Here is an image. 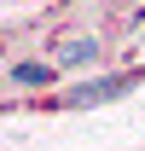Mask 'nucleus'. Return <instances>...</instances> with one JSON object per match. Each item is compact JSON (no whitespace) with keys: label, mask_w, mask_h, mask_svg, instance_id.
Wrapping results in <instances>:
<instances>
[{"label":"nucleus","mask_w":145,"mask_h":151,"mask_svg":"<svg viewBox=\"0 0 145 151\" xmlns=\"http://www.w3.org/2000/svg\"><path fill=\"white\" fill-rule=\"evenodd\" d=\"M93 58H99V41H87V35H75V41L58 47V64H70V70H81V64H93Z\"/></svg>","instance_id":"2"},{"label":"nucleus","mask_w":145,"mask_h":151,"mask_svg":"<svg viewBox=\"0 0 145 151\" xmlns=\"http://www.w3.org/2000/svg\"><path fill=\"white\" fill-rule=\"evenodd\" d=\"M12 81H18V87H41V81H47V64H18Z\"/></svg>","instance_id":"3"},{"label":"nucleus","mask_w":145,"mask_h":151,"mask_svg":"<svg viewBox=\"0 0 145 151\" xmlns=\"http://www.w3.org/2000/svg\"><path fill=\"white\" fill-rule=\"evenodd\" d=\"M139 76H105V81H81L64 93V111H93V105H105V99H122Z\"/></svg>","instance_id":"1"}]
</instances>
